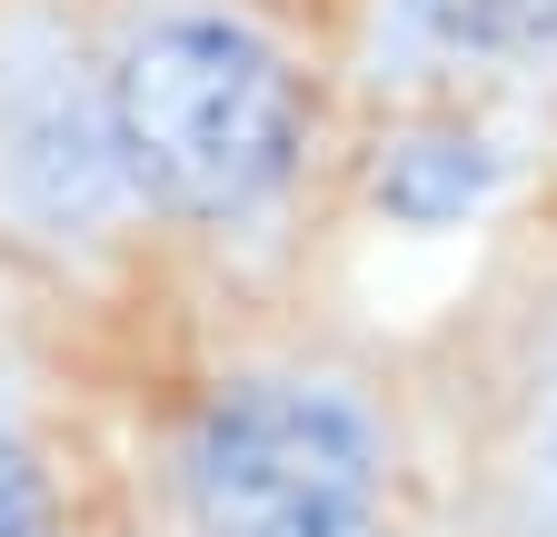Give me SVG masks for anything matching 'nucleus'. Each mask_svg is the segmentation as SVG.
Here are the masks:
<instances>
[{
	"label": "nucleus",
	"instance_id": "nucleus-4",
	"mask_svg": "<svg viewBox=\"0 0 557 537\" xmlns=\"http://www.w3.org/2000/svg\"><path fill=\"white\" fill-rule=\"evenodd\" d=\"M408 11L448 50H537V40H557V0H408Z\"/></svg>",
	"mask_w": 557,
	"mask_h": 537
},
{
	"label": "nucleus",
	"instance_id": "nucleus-2",
	"mask_svg": "<svg viewBox=\"0 0 557 537\" xmlns=\"http://www.w3.org/2000/svg\"><path fill=\"white\" fill-rule=\"evenodd\" d=\"M199 537H379V438L338 388L249 378L189 428Z\"/></svg>",
	"mask_w": 557,
	"mask_h": 537
},
{
	"label": "nucleus",
	"instance_id": "nucleus-3",
	"mask_svg": "<svg viewBox=\"0 0 557 537\" xmlns=\"http://www.w3.org/2000/svg\"><path fill=\"white\" fill-rule=\"evenodd\" d=\"M487 189H498V150H487L478 129H418V140H398L388 170H379V210L408 220V229H448Z\"/></svg>",
	"mask_w": 557,
	"mask_h": 537
},
{
	"label": "nucleus",
	"instance_id": "nucleus-5",
	"mask_svg": "<svg viewBox=\"0 0 557 537\" xmlns=\"http://www.w3.org/2000/svg\"><path fill=\"white\" fill-rule=\"evenodd\" d=\"M0 537H60V517H50V488H40V467L0 438Z\"/></svg>",
	"mask_w": 557,
	"mask_h": 537
},
{
	"label": "nucleus",
	"instance_id": "nucleus-1",
	"mask_svg": "<svg viewBox=\"0 0 557 537\" xmlns=\"http://www.w3.org/2000/svg\"><path fill=\"white\" fill-rule=\"evenodd\" d=\"M299 80L239 21H160L110 71V160L180 220H239L299 170Z\"/></svg>",
	"mask_w": 557,
	"mask_h": 537
}]
</instances>
